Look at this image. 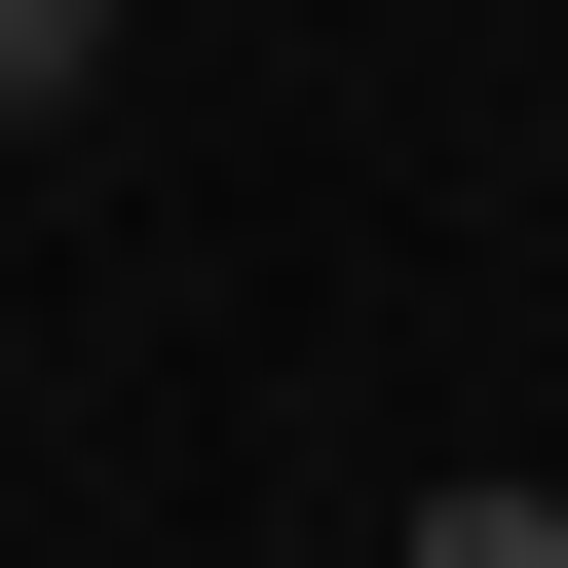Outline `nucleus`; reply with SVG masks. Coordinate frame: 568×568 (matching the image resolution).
<instances>
[{
	"label": "nucleus",
	"mask_w": 568,
	"mask_h": 568,
	"mask_svg": "<svg viewBox=\"0 0 568 568\" xmlns=\"http://www.w3.org/2000/svg\"><path fill=\"white\" fill-rule=\"evenodd\" d=\"M417 568H568V493H530V455H455V493H417Z\"/></svg>",
	"instance_id": "obj_1"
},
{
	"label": "nucleus",
	"mask_w": 568,
	"mask_h": 568,
	"mask_svg": "<svg viewBox=\"0 0 568 568\" xmlns=\"http://www.w3.org/2000/svg\"><path fill=\"white\" fill-rule=\"evenodd\" d=\"M77 77H114V0H0V114H77Z\"/></svg>",
	"instance_id": "obj_2"
}]
</instances>
